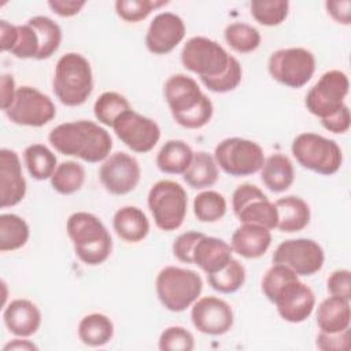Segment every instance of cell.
Listing matches in <instances>:
<instances>
[{
    "label": "cell",
    "mask_w": 351,
    "mask_h": 351,
    "mask_svg": "<svg viewBox=\"0 0 351 351\" xmlns=\"http://www.w3.org/2000/svg\"><path fill=\"white\" fill-rule=\"evenodd\" d=\"M48 140L60 154L80 158L88 163H99L108 158L112 148L110 133L92 121L64 122L55 126Z\"/></svg>",
    "instance_id": "1"
},
{
    "label": "cell",
    "mask_w": 351,
    "mask_h": 351,
    "mask_svg": "<svg viewBox=\"0 0 351 351\" xmlns=\"http://www.w3.org/2000/svg\"><path fill=\"white\" fill-rule=\"evenodd\" d=\"M163 93L173 119L180 126L200 129L210 122L214 112L213 103L192 77L173 74L165 82Z\"/></svg>",
    "instance_id": "2"
},
{
    "label": "cell",
    "mask_w": 351,
    "mask_h": 351,
    "mask_svg": "<svg viewBox=\"0 0 351 351\" xmlns=\"http://www.w3.org/2000/svg\"><path fill=\"white\" fill-rule=\"evenodd\" d=\"M75 255L85 265L104 263L112 251V239L103 222L85 211L73 213L66 223Z\"/></svg>",
    "instance_id": "3"
},
{
    "label": "cell",
    "mask_w": 351,
    "mask_h": 351,
    "mask_svg": "<svg viewBox=\"0 0 351 351\" xmlns=\"http://www.w3.org/2000/svg\"><path fill=\"white\" fill-rule=\"evenodd\" d=\"M53 93L67 107H77L86 101L93 89V74L86 58L69 52L59 58L53 74Z\"/></svg>",
    "instance_id": "4"
},
{
    "label": "cell",
    "mask_w": 351,
    "mask_h": 351,
    "mask_svg": "<svg viewBox=\"0 0 351 351\" xmlns=\"http://www.w3.org/2000/svg\"><path fill=\"white\" fill-rule=\"evenodd\" d=\"M155 289L165 308L181 313L197 300L203 289V281L195 270L166 266L156 276Z\"/></svg>",
    "instance_id": "5"
},
{
    "label": "cell",
    "mask_w": 351,
    "mask_h": 351,
    "mask_svg": "<svg viewBox=\"0 0 351 351\" xmlns=\"http://www.w3.org/2000/svg\"><path fill=\"white\" fill-rule=\"evenodd\" d=\"M291 151L302 167L322 176L335 174L343 162L341 148L337 143L317 133L298 134L292 141Z\"/></svg>",
    "instance_id": "6"
},
{
    "label": "cell",
    "mask_w": 351,
    "mask_h": 351,
    "mask_svg": "<svg viewBox=\"0 0 351 351\" xmlns=\"http://www.w3.org/2000/svg\"><path fill=\"white\" fill-rule=\"evenodd\" d=\"M148 208L155 225L165 232L178 229L186 215L188 196L185 189L176 181H156L148 192Z\"/></svg>",
    "instance_id": "7"
},
{
    "label": "cell",
    "mask_w": 351,
    "mask_h": 351,
    "mask_svg": "<svg viewBox=\"0 0 351 351\" xmlns=\"http://www.w3.org/2000/svg\"><path fill=\"white\" fill-rule=\"evenodd\" d=\"M230 59L232 55H229L222 45L203 36L189 38L181 51L182 66L197 74L200 80L215 78L225 73Z\"/></svg>",
    "instance_id": "8"
},
{
    "label": "cell",
    "mask_w": 351,
    "mask_h": 351,
    "mask_svg": "<svg viewBox=\"0 0 351 351\" xmlns=\"http://www.w3.org/2000/svg\"><path fill=\"white\" fill-rule=\"evenodd\" d=\"M217 165L229 176L245 177L261 170L265 162L262 147L247 138L229 137L218 143L214 151Z\"/></svg>",
    "instance_id": "9"
},
{
    "label": "cell",
    "mask_w": 351,
    "mask_h": 351,
    "mask_svg": "<svg viewBox=\"0 0 351 351\" xmlns=\"http://www.w3.org/2000/svg\"><path fill=\"white\" fill-rule=\"evenodd\" d=\"M267 70L277 82L298 89L311 80L315 71V58L311 51L302 47L282 48L270 55Z\"/></svg>",
    "instance_id": "10"
},
{
    "label": "cell",
    "mask_w": 351,
    "mask_h": 351,
    "mask_svg": "<svg viewBox=\"0 0 351 351\" xmlns=\"http://www.w3.org/2000/svg\"><path fill=\"white\" fill-rule=\"evenodd\" d=\"M348 89L347 74L340 70H329L307 92L304 99L306 108L319 121L329 118L346 104L344 99L348 95Z\"/></svg>",
    "instance_id": "11"
},
{
    "label": "cell",
    "mask_w": 351,
    "mask_h": 351,
    "mask_svg": "<svg viewBox=\"0 0 351 351\" xmlns=\"http://www.w3.org/2000/svg\"><path fill=\"white\" fill-rule=\"evenodd\" d=\"M4 112L12 123L41 128L55 118L56 108L47 95L33 86L23 85L16 88L15 99Z\"/></svg>",
    "instance_id": "12"
},
{
    "label": "cell",
    "mask_w": 351,
    "mask_h": 351,
    "mask_svg": "<svg viewBox=\"0 0 351 351\" xmlns=\"http://www.w3.org/2000/svg\"><path fill=\"white\" fill-rule=\"evenodd\" d=\"M232 208L243 223H256L269 230L277 226L274 203L254 184L239 185L232 195Z\"/></svg>",
    "instance_id": "13"
},
{
    "label": "cell",
    "mask_w": 351,
    "mask_h": 351,
    "mask_svg": "<svg viewBox=\"0 0 351 351\" xmlns=\"http://www.w3.org/2000/svg\"><path fill=\"white\" fill-rule=\"evenodd\" d=\"M325 255L322 247L313 239H289L278 244L273 254V263H281L298 276L307 277L319 271Z\"/></svg>",
    "instance_id": "14"
},
{
    "label": "cell",
    "mask_w": 351,
    "mask_h": 351,
    "mask_svg": "<svg viewBox=\"0 0 351 351\" xmlns=\"http://www.w3.org/2000/svg\"><path fill=\"white\" fill-rule=\"evenodd\" d=\"M112 129L128 148L138 154L149 152L160 138L159 125L132 108L118 117Z\"/></svg>",
    "instance_id": "15"
},
{
    "label": "cell",
    "mask_w": 351,
    "mask_h": 351,
    "mask_svg": "<svg viewBox=\"0 0 351 351\" xmlns=\"http://www.w3.org/2000/svg\"><path fill=\"white\" fill-rule=\"evenodd\" d=\"M141 177V169L136 158L126 152L108 155L99 169L101 185L111 195H126L132 192Z\"/></svg>",
    "instance_id": "16"
},
{
    "label": "cell",
    "mask_w": 351,
    "mask_h": 351,
    "mask_svg": "<svg viewBox=\"0 0 351 351\" xmlns=\"http://www.w3.org/2000/svg\"><path fill=\"white\" fill-rule=\"evenodd\" d=\"M280 317L292 324L306 321L315 306V295L313 289L299 280V277L287 282L273 298Z\"/></svg>",
    "instance_id": "17"
},
{
    "label": "cell",
    "mask_w": 351,
    "mask_h": 351,
    "mask_svg": "<svg viewBox=\"0 0 351 351\" xmlns=\"http://www.w3.org/2000/svg\"><path fill=\"white\" fill-rule=\"evenodd\" d=\"M193 326L210 336L228 333L233 326V310L223 299L217 296H204L193 303L191 311Z\"/></svg>",
    "instance_id": "18"
},
{
    "label": "cell",
    "mask_w": 351,
    "mask_h": 351,
    "mask_svg": "<svg viewBox=\"0 0 351 351\" xmlns=\"http://www.w3.org/2000/svg\"><path fill=\"white\" fill-rule=\"evenodd\" d=\"M185 37L184 21L173 12H159L151 21L145 45L155 55H166L171 52Z\"/></svg>",
    "instance_id": "19"
},
{
    "label": "cell",
    "mask_w": 351,
    "mask_h": 351,
    "mask_svg": "<svg viewBox=\"0 0 351 351\" xmlns=\"http://www.w3.org/2000/svg\"><path fill=\"white\" fill-rule=\"evenodd\" d=\"M26 195V180L19 156L8 148L0 149V207L16 206Z\"/></svg>",
    "instance_id": "20"
},
{
    "label": "cell",
    "mask_w": 351,
    "mask_h": 351,
    "mask_svg": "<svg viewBox=\"0 0 351 351\" xmlns=\"http://www.w3.org/2000/svg\"><path fill=\"white\" fill-rule=\"evenodd\" d=\"M3 319L7 329L18 337L33 336L41 325L38 307L27 299H15L4 308Z\"/></svg>",
    "instance_id": "21"
},
{
    "label": "cell",
    "mask_w": 351,
    "mask_h": 351,
    "mask_svg": "<svg viewBox=\"0 0 351 351\" xmlns=\"http://www.w3.org/2000/svg\"><path fill=\"white\" fill-rule=\"evenodd\" d=\"M232 254L233 250L225 240L203 234L193 247L192 262L206 274H213L233 258Z\"/></svg>",
    "instance_id": "22"
},
{
    "label": "cell",
    "mask_w": 351,
    "mask_h": 351,
    "mask_svg": "<svg viewBox=\"0 0 351 351\" xmlns=\"http://www.w3.org/2000/svg\"><path fill=\"white\" fill-rule=\"evenodd\" d=\"M270 244V230L256 223H243L233 232L230 239L233 252L245 259H256L263 256Z\"/></svg>",
    "instance_id": "23"
},
{
    "label": "cell",
    "mask_w": 351,
    "mask_h": 351,
    "mask_svg": "<svg viewBox=\"0 0 351 351\" xmlns=\"http://www.w3.org/2000/svg\"><path fill=\"white\" fill-rule=\"evenodd\" d=\"M277 210V229L284 233L303 230L310 223V207L299 196L280 197L274 203Z\"/></svg>",
    "instance_id": "24"
},
{
    "label": "cell",
    "mask_w": 351,
    "mask_h": 351,
    "mask_svg": "<svg viewBox=\"0 0 351 351\" xmlns=\"http://www.w3.org/2000/svg\"><path fill=\"white\" fill-rule=\"evenodd\" d=\"M112 228L119 239L128 243H138L147 237L149 222L143 210L136 206H125L115 211Z\"/></svg>",
    "instance_id": "25"
},
{
    "label": "cell",
    "mask_w": 351,
    "mask_h": 351,
    "mask_svg": "<svg viewBox=\"0 0 351 351\" xmlns=\"http://www.w3.org/2000/svg\"><path fill=\"white\" fill-rule=\"evenodd\" d=\"M317 325L321 332L336 333L350 328L351 322V308L350 302L341 298L329 296L321 302L318 306Z\"/></svg>",
    "instance_id": "26"
},
{
    "label": "cell",
    "mask_w": 351,
    "mask_h": 351,
    "mask_svg": "<svg viewBox=\"0 0 351 351\" xmlns=\"http://www.w3.org/2000/svg\"><path fill=\"white\" fill-rule=\"evenodd\" d=\"M261 180L271 192L287 191L295 180V170L291 159L282 154H273L265 158L261 167Z\"/></svg>",
    "instance_id": "27"
},
{
    "label": "cell",
    "mask_w": 351,
    "mask_h": 351,
    "mask_svg": "<svg viewBox=\"0 0 351 351\" xmlns=\"http://www.w3.org/2000/svg\"><path fill=\"white\" fill-rule=\"evenodd\" d=\"M193 158L192 148L182 140L166 141L156 155V166L166 174H184Z\"/></svg>",
    "instance_id": "28"
},
{
    "label": "cell",
    "mask_w": 351,
    "mask_h": 351,
    "mask_svg": "<svg viewBox=\"0 0 351 351\" xmlns=\"http://www.w3.org/2000/svg\"><path fill=\"white\" fill-rule=\"evenodd\" d=\"M114 336L112 321L101 313L85 315L78 324V337L89 347H101Z\"/></svg>",
    "instance_id": "29"
},
{
    "label": "cell",
    "mask_w": 351,
    "mask_h": 351,
    "mask_svg": "<svg viewBox=\"0 0 351 351\" xmlns=\"http://www.w3.org/2000/svg\"><path fill=\"white\" fill-rule=\"evenodd\" d=\"M185 182L193 189L213 186L218 180V167L214 156L206 151L193 152L189 167L182 174Z\"/></svg>",
    "instance_id": "30"
},
{
    "label": "cell",
    "mask_w": 351,
    "mask_h": 351,
    "mask_svg": "<svg viewBox=\"0 0 351 351\" xmlns=\"http://www.w3.org/2000/svg\"><path fill=\"white\" fill-rule=\"evenodd\" d=\"M30 236L27 222L16 214L0 215V251H15L22 248Z\"/></svg>",
    "instance_id": "31"
},
{
    "label": "cell",
    "mask_w": 351,
    "mask_h": 351,
    "mask_svg": "<svg viewBox=\"0 0 351 351\" xmlns=\"http://www.w3.org/2000/svg\"><path fill=\"white\" fill-rule=\"evenodd\" d=\"M23 160L29 174L38 181L51 178L58 167L55 154L44 144H32L26 147Z\"/></svg>",
    "instance_id": "32"
},
{
    "label": "cell",
    "mask_w": 351,
    "mask_h": 351,
    "mask_svg": "<svg viewBox=\"0 0 351 351\" xmlns=\"http://www.w3.org/2000/svg\"><path fill=\"white\" fill-rule=\"evenodd\" d=\"M27 23L36 30L40 41V49L37 59H48L51 58L60 47L62 43V30L59 25L48 16L37 15L27 21Z\"/></svg>",
    "instance_id": "33"
},
{
    "label": "cell",
    "mask_w": 351,
    "mask_h": 351,
    "mask_svg": "<svg viewBox=\"0 0 351 351\" xmlns=\"http://www.w3.org/2000/svg\"><path fill=\"white\" fill-rule=\"evenodd\" d=\"M85 181V169L74 160H66L58 165L52 177L51 185L60 195H71L81 189Z\"/></svg>",
    "instance_id": "34"
},
{
    "label": "cell",
    "mask_w": 351,
    "mask_h": 351,
    "mask_svg": "<svg viewBox=\"0 0 351 351\" xmlns=\"http://www.w3.org/2000/svg\"><path fill=\"white\" fill-rule=\"evenodd\" d=\"M210 287L221 293H234L245 281V269L237 259H230L221 270L207 274Z\"/></svg>",
    "instance_id": "35"
},
{
    "label": "cell",
    "mask_w": 351,
    "mask_h": 351,
    "mask_svg": "<svg viewBox=\"0 0 351 351\" xmlns=\"http://www.w3.org/2000/svg\"><path fill=\"white\" fill-rule=\"evenodd\" d=\"M225 41L228 45L240 53H250L261 44V33L248 23L234 22L225 27Z\"/></svg>",
    "instance_id": "36"
},
{
    "label": "cell",
    "mask_w": 351,
    "mask_h": 351,
    "mask_svg": "<svg viewBox=\"0 0 351 351\" xmlns=\"http://www.w3.org/2000/svg\"><path fill=\"white\" fill-rule=\"evenodd\" d=\"M130 108L129 101L121 93L104 92L96 99L93 104V114L100 123L112 128L118 117Z\"/></svg>",
    "instance_id": "37"
},
{
    "label": "cell",
    "mask_w": 351,
    "mask_h": 351,
    "mask_svg": "<svg viewBox=\"0 0 351 351\" xmlns=\"http://www.w3.org/2000/svg\"><path fill=\"white\" fill-rule=\"evenodd\" d=\"M226 200L217 191H203L193 199V214L200 222H217L226 214Z\"/></svg>",
    "instance_id": "38"
},
{
    "label": "cell",
    "mask_w": 351,
    "mask_h": 351,
    "mask_svg": "<svg viewBox=\"0 0 351 351\" xmlns=\"http://www.w3.org/2000/svg\"><path fill=\"white\" fill-rule=\"evenodd\" d=\"M250 10L258 23L263 26H278L288 16L289 3L287 0H252Z\"/></svg>",
    "instance_id": "39"
},
{
    "label": "cell",
    "mask_w": 351,
    "mask_h": 351,
    "mask_svg": "<svg viewBox=\"0 0 351 351\" xmlns=\"http://www.w3.org/2000/svg\"><path fill=\"white\" fill-rule=\"evenodd\" d=\"M167 4V1L152 0H118L115 11L118 16L126 22H140L145 19L154 10Z\"/></svg>",
    "instance_id": "40"
},
{
    "label": "cell",
    "mask_w": 351,
    "mask_h": 351,
    "mask_svg": "<svg viewBox=\"0 0 351 351\" xmlns=\"http://www.w3.org/2000/svg\"><path fill=\"white\" fill-rule=\"evenodd\" d=\"M40 49V41L36 30L26 22L25 25H16V36L11 48V53L19 59H37Z\"/></svg>",
    "instance_id": "41"
},
{
    "label": "cell",
    "mask_w": 351,
    "mask_h": 351,
    "mask_svg": "<svg viewBox=\"0 0 351 351\" xmlns=\"http://www.w3.org/2000/svg\"><path fill=\"white\" fill-rule=\"evenodd\" d=\"M241 77H243L241 66H240L239 60L234 56H232L230 63L225 73H222L221 75H218L215 78H204L200 81L211 92L226 93L239 86V84L241 82Z\"/></svg>",
    "instance_id": "42"
},
{
    "label": "cell",
    "mask_w": 351,
    "mask_h": 351,
    "mask_svg": "<svg viewBox=\"0 0 351 351\" xmlns=\"http://www.w3.org/2000/svg\"><path fill=\"white\" fill-rule=\"evenodd\" d=\"M158 346L162 351H192L195 348V339L182 326H169L160 333Z\"/></svg>",
    "instance_id": "43"
},
{
    "label": "cell",
    "mask_w": 351,
    "mask_h": 351,
    "mask_svg": "<svg viewBox=\"0 0 351 351\" xmlns=\"http://www.w3.org/2000/svg\"><path fill=\"white\" fill-rule=\"evenodd\" d=\"M299 277L295 271L281 263H274L262 278V292L271 302L274 295L291 280Z\"/></svg>",
    "instance_id": "44"
},
{
    "label": "cell",
    "mask_w": 351,
    "mask_h": 351,
    "mask_svg": "<svg viewBox=\"0 0 351 351\" xmlns=\"http://www.w3.org/2000/svg\"><path fill=\"white\" fill-rule=\"evenodd\" d=\"M326 289L330 296L351 300V271L348 269L335 270L326 280Z\"/></svg>",
    "instance_id": "45"
},
{
    "label": "cell",
    "mask_w": 351,
    "mask_h": 351,
    "mask_svg": "<svg viewBox=\"0 0 351 351\" xmlns=\"http://www.w3.org/2000/svg\"><path fill=\"white\" fill-rule=\"evenodd\" d=\"M203 236L200 232L189 230L181 233L173 243V255L182 263L193 265L192 262V251L196 241Z\"/></svg>",
    "instance_id": "46"
},
{
    "label": "cell",
    "mask_w": 351,
    "mask_h": 351,
    "mask_svg": "<svg viewBox=\"0 0 351 351\" xmlns=\"http://www.w3.org/2000/svg\"><path fill=\"white\" fill-rule=\"evenodd\" d=\"M350 328L336 333L319 332L317 336V347L322 351H346L350 348Z\"/></svg>",
    "instance_id": "47"
},
{
    "label": "cell",
    "mask_w": 351,
    "mask_h": 351,
    "mask_svg": "<svg viewBox=\"0 0 351 351\" xmlns=\"http://www.w3.org/2000/svg\"><path fill=\"white\" fill-rule=\"evenodd\" d=\"M321 125L332 132V133H336V134H341V133H346L348 129H350V125H351V117H350V110H348V106L344 104L336 114H333L332 117L329 118H325V119H321Z\"/></svg>",
    "instance_id": "48"
},
{
    "label": "cell",
    "mask_w": 351,
    "mask_h": 351,
    "mask_svg": "<svg viewBox=\"0 0 351 351\" xmlns=\"http://www.w3.org/2000/svg\"><path fill=\"white\" fill-rule=\"evenodd\" d=\"M328 14L337 22L343 25L351 23V1L350 0H335L325 3Z\"/></svg>",
    "instance_id": "49"
},
{
    "label": "cell",
    "mask_w": 351,
    "mask_h": 351,
    "mask_svg": "<svg viewBox=\"0 0 351 351\" xmlns=\"http://www.w3.org/2000/svg\"><path fill=\"white\" fill-rule=\"evenodd\" d=\"M85 1H77V0H49L48 7L59 16H74L77 15L81 8L85 5Z\"/></svg>",
    "instance_id": "50"
},
{
    "label": "cell",
    "mask_w": 351,
    "mask_h": 351,
    "mask_svg": "<svg viewBox=\"0 0 351 351\" xmlns=\"http://www.w3.org/2000/svg\"><path fill=\"white\" fill-rule=\"evenodd\" d=\"M16 93L15 81L11 74H3L1 75V110L5 111L14 101Z\"/></svg>",
    "instance_id": "51"
},
{
    "label": "cell",
    "mask_w": 351,
    "mask_h": 351,
    "mask_svg": "<svg viewBox=\"0 0 351 351\" xmlns=\"http://www.w3.org/2000/svg\"><path fill=\"white\" fill-rule=\"evenodd\" d=\"M16 36V25L0 21V47L3 52H10Z\"/></svg>",
    "instance_id": "52"
},
{
    "label": "cell",
    "mask_w": 351,
    "mask_h": 351,
    "mask_svg": "<svg viewBox=\"0 0 351 351\" xmlns=\"http://www.w3.org/2000/svg\"><path fill=\"white\" fill-rule=\"evenodd\" d=\"M4 351L8 350H37V346H34L33 343H30L29 340H21V339H14L12 341H10L8 344H5L3 347Z\"/></svg>",
    "instance_id": "53"
}]
</instances>
